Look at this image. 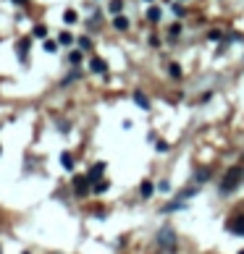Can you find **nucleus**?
Returning <instances> with one entry per match:
<instances>
[{"mask_svg": "<svg viewBox=\"0 0 244 254\" xmlns=\"http://www.w3.org/2000/svg\"><path fill=\"white\" fill-rule=\"evenodd\" d=\"M242 181H244V168H239V165L228 168V173L223 176V181H220V191H223V194H231L234 189H239Z\"/></svg>", "mask_w": 244, "mask_h": 254, "instance_id": "1", "label": "nucleus"}, {"mask_svg": "<svg viewBox=\"0 0 244 254\" xmlns=\"http://www.w3.org/2000/svg\"><path fill=\"white\" fill-rule=\"evenodd\" d=\"M155 241H158L160 249H165V252H176V246H179V241H176V230H173L171 226L160 228L158 236H155Z\"/></svg>", "mask_w": 244, "mask_h": 254, "instance_id": "2", "label": "nucleus"}, {"mask_svg": "<svg viewBox=\"0 0 244 254\" xmlns=\"http://www.w3.org/2000/svg\"><path fill=\"white\" fill-rule=\"evenodd\" d=\"M89 186H92V183H89L87 176H76V178H74V191L79 197H87L89 194Z\"/></svg>", "mask_w": 244, "mask_h": 254, "instance_id": "3", "label": "nucleus"}, {"mask_svg": "<svg viewBox=\"0 0 244 254\" xmlns=\"http://www.w3.org/2000/svg\"><path fill=\"white\" fill-rule=\"evenodd\" d=\"M228 230H231V233H236V236H244V215L228 220Z\"/></svg>", "mask_w": 244, "mask_h": 254, "instance_id": "4", "label": "nucleus"}, {"mask_svg": "<svg viewBox=\"0 0 244 254\" xmlns=\"http://www.w3.org/2000/svg\"><path fill=\"white\" fill-rule=\"evenodd\" d=\"M103 171H105V163H95L92 168H89V176H87V178H89V183H100V178H103Z\"/></svg>", "mask_w": 244, "mask_h": 254, "instance_id": "5", "label": "nucleus"}, {"mask_svg": "<svg viewBox=\"0 0 244 254\" xmlns=\"http://www.w3.org/2000/svg\"><path fill=\"white\" fill-rule=\"evenodd\" d=\"M89 71L95 74H108V63L103 58H89Z\"/></svg>", "mask_w": 244, "mask_h": 254, "instance_id": "6", "label": "nucleus"}, {"mask_svg": "<svg viewBox=\"0 0 244 254\" xmlns=\"http://www.w3.org/2000/svg\"><path fill=\"white\" fill-rule=\"evenodd\" d=\"M16 52H19V60L24 63V60H27V52H29V37H24V40L16 42Z\"/></svg>", "mask_w": 244, "mask_h": 254, "instance_id": "7", "label": "nucleus"}, {"mask_svg": "<svg viewBox=\"0 0 244 254\" xmlns=\"http://www.w3.org/2000/svg\"><path fill=\"white\" fill-rule=\"evenodd\" d=\"M134 102H136V107H142V110H150V100L144 97V92H134Z\"/></svg>", "mask_w": 244, "mask_h": 254, "instance_id": "8", "label": "nucleus"}, {"mask_svg": "<svg viewBox=\"0 0 244 254\" xmlns=\"http://www.w3.org/2000/svg\"><path fill=\"white\" fill-rule=\"evenodd\" d=\"M189 197H197V186H187V189H181L179 194H176V202H184V199Z\"/></svg>", "mask_w": 244, "mask_h": 254, "instance_id": "9", "label": "nucleus"}, {"mask_svg": "<svg viewBox=\"0 0 244 254\" xmlns=\"http://www.w3.org/2000/svg\"><path fill=\"white\" fill-rule=\"evenodd\" d=\"M60 165H63L66 171H74V157H71V152H60Z\"/></svg>", "mask_w": 244, "mask_h": 254, "instance_id": "10", "label": "nucleus"}, {"mask_svg": "<svg viewBox=\"0 0 244 254\" xmlns=\"http://www.w3.org/2000/svg\"><path fill=\"white\" fill-rule=\"evenodd\" d=\"M152 191H155V186H152V181H142V186H139V194L144 199H150L152 197Z\"/></svg>", "mask_w": 244, "mask_h": 254, "instance_id": "11", "label": "nucleus"}, {"mask_svg": "<svg viewBox=\"0 0 244 254\" xmlns=\"http://www.w3.org/2000/svg\"><path fill=\"white\" fill-rule=\"evenodd\" d=\"M160 16H163V11H160L158 5H150V8H147V19H150V21H155V24H158Z\"/></svg>", "mask_w": 244, "mask_h": 254, "instance_id": "12", "label": "nucleus"}, {"mask_svg": "<svg viewBox=\"0 0 244 254\" xmlns=\"http://www.w3.org/2000/svg\"><path fill=\"white\" fill-rule=\"evenodd\" d=\"M113 26H116L118 32H126V29H129V19L126 16H116V19H113Z\"/></svg>", "mask_w": 244, "mask_h": 254, "instance_id": "13", "label": "nucleus"}, {"mask_svg": "<svg viewBox=\"0 0 244 254\" xmlns=\"http://www.w3.org/2000/svg\"><path fill=\"white\" fill-rule=\"evenodd\" d=\"M32 34L40 37V40H48V26H45V24H37V26L32 29Z\"/></svg>", "mask_w": 244, "mask_h": 254, "instance_id": "14", "label": "nucleus"}, {"mask_svg": "<svg viewBox=\"0 0 244 254\" xmlns=\"http://www.w3.org/2000/svg\"><path fill=\"white\" fill-rule=\"evenodd\" d=\"M184 202H168V204H163V212H173V210H184Z\"/></svg>", "mask_w": 244, "mask_h": 254, "instance_id": "15", "label": "nucleus"}, {"mask_svg": "<svg viewBox=\"0 0 244 254\" xmlns=\"http://www.w3.org/2000/svg\"><path fill=\"white\" fill-rule=\"evenodd\" d=\"M63 21H66V24H76V21H79V13H76V11H66Z\"/></svg>", "mask_w": 244, "mask_h": 254, "instance_id": "16", "label": "nucleus"}, {"mask_svg": "<svg viewBox=\"0 0 244 254\" xmlns=\"http://www.w3.org/2000/svg\"><path fill=\"white\" fill-rule=\"evenodd\" d=\"M121 8H124V3H121V0H110V13H113V19L121 13Z\"/></svg>", "mask_w": 244, "mask_h": 254, "instance_id": "17", "label": "nucleus"}, {"mask_svg": "<svg viewBox=\"0 0 244 254\" xmlns=\"http://www.w3.org/2000/svg\"><path fill=\"white\" fill-rule=\"evenodd\" d=\"M168 74L173 76V79H181V76H184V74H181V66L179 63H171L168 66Z\"/></svg>", "mask_w": 244, "mask_h": 254, "instance_id": "18", "label": "nucleus"}, {"mask_svg": "<svg viewBox=\"0 0 244 254\" xmlns=\"http://www.w3.org/2000/svg\"><path fill=\"white\" fill-rule=\"evenodd\" d=\"M171 11H173V16H179V19H181V16H187V8H184L181 3H173V5H171Z\"/></svg>", "mask_w": 244, "mask_h": 254, "instance_id": "19", "label": "nucleus"}, {"mask_svg": "<svg viewBox=\"0 0 244 254\" xmlns=\"http://www.w3.org/2000/svg\"><path fill=\"white\" fill-rule=\"evenodd\" d=\"M42 48H45V52H50V55H53V52L58 50V42H55V40H45Z\"/></svg>", "mask_w": 244, "mask_h": 254, "instance_id": "20", "label": "nucleus"}, {"mask_svg": "<svg viewBox=\"0 0 244 254\" xmlns=\"http://www.w3.org/2000/svg\"><path fill=\"white\" fill-rule=\"evenodd\" d=\"M71 42H74V37L68 34V32H60L58 34V45H71Z\"/></svg>", "mask_w": 244, "mask_h": 254, "instance_id": "21", "label": "nucleus"}, {"mask_svg": "<svg viewBox=\"0 0 244 254\" xmlns=\"http://www.w3.org/2000/svg\"><path fill=\"white\" fill-rule=\"evenodd\" d=\"M208 176H210V171H194V181L205 183V181H208Z\"/></svg>", "mask_w": 244, "mask_h": 254, "instance_id": "22", "label": "nucleus"}, {"mask_svg": "<svg viewBox=\"0 0 244 254\" xmlns=\"http://www.w3.org/2000/svg\"><path fill=\"white\" fill-rule=\"evenodd\" d=\"M68 60H71V66H79V63H81V52H79V50L68 52Z\"/></svg>", "mask_w": 244, "mask_h": 254, "instance_id": "23", "label": "nucleus"}, {"mask_svg": "<svg viewBox=\"0 0 244 254\" xmlns=\"http://www.w3.org/2000/svg\"><path fill=\"white\" fill-rule=\"evenodd\" d=\"M220 37H223V32H218V29H210V32H208V40L210 42H218Z\"/></svg>", "mask_w": 244, "mask_h": 254, "instance_id": "24", "label": "nucleus"}, {"mask_svg": "<svg viewBox=\"0 0 244 254\" xmlns=\"http://www.w3.org/2000/svg\"><path fill=\"white\" fill-rule=\"evenodd\" d=\"M79 48L81 50H89V48H92V40H89V37H81V40H79Z\"/></svg>", "mask_w": 244, "mask_h": 254, "instance_id": "25", "label": "nucleus"}, {"mask_svg": "<svg viewBox=\"0 0 244 254\" xmlns=\"http://www.w3.org/2000/svg\"><path fill=\"white\" fill-rule=\"evenodd\" d=\"M108 186H110L108 181H100V183H95V191H97V194H103V191H108Z\"/></svg>", "mask_w": 244, "mask_h": 254, "instance_id": "26", "label": "nucleus"}, {"mask_svg": "<svg viewBox=\"0 0 244 254\" xmlns=\"http://www.w3.org/2000/svg\"><path fill=\"white\" fill-rule=\"evenodd\" d=\"M168 32H171V40H176V37L181 34V26H179V24H173V26L168 29Z\"/></svg>", "mask_w": 244, "mask_h": 254, "instance_id": "27", "label": "nucleus"}, {"mask_svg": "<svg viewBox=\"0 0 244 254\" xmlns=\"http://www.w3.org/2000/svg\"><path fill=\"white\" fill-rule=\"evenodd\" d=\"M76 79H79V71H71V76H66L63 84H71V81H76Z\"/></svg>", "mask_w": 244, "mask_h": 254, "instance_id": "28", "label": "nucleus"}, {"mask_svg": "<svg viewBox=\"0 0 244 254\" xmlns=\"http://www.w3.org/2000/svg\"><path fill=\"white\" fill-rule=\"evenodd\" d=\"M158 189H160V191H168V189H171V183H168V181H160V183H158Z\"/></svg>", "mask_w": 244, "mask_h": 254, "instance_id": "29", "label": "nucleus"}, {"mask_svg": "<svg viewBox=\"0 0 244 254\" xmlns=\"http://www.w3.org/2000/svg\"><path fill=\"white\" fill-rule=\"evenodd\" d=\"M155 147H158L160 152H165V150H168V144H165V142H155Z\"/></svg>", "mask_w": 244, "mask_h": 254, "instance_id": "30", "label": "nucleus"}, {"mask_svg": "<svg viewBox=\"0 0 244 254\" xmlns=\"http://www.w3.org/2000/svg\"><path fill=\"white\" fill-rule=\"evenodd\" d=\"M13 3H24V0H13Z\"/></svg>", "mask_w": 244, "mask_h": 254, "instance_id": "31", "label": "nucleus"}, {"mask_svg": "<svg viewBox=\"0 0 244 254\" xmlns=\"http://www.w3.org/2000/svg\"><path fill=\"white\" fill-rule=\"evenodd\" d=\"M147 3H152V0H147Z\"/></svg>", "mask_w": 244, "mask_h": 254, "instance_id": "32", "label": "nucleus"}, {"mask_svg": "<svg viewBox=\"0 0 244 254\" xmlns=\"http://www.w3.org/2000/svg\"><path fill=\"white\" fill-rule=\"evenodd\" d=\"M24 254H29V252H24Z\"/></svg>", "mask_w": 244, "mask_h": 254, "instance_id": "33", "label": "nucleus"}, {"mask_svg": "<svg viewBox=\"0 0 244 254\" xmlns=\"http://www.w3.org/2000/svg\"><path fill=\"white\" fill-rule=\"evenodd\" d=\"M239 254H244V252H239Z\"/></svg>", "mask_w": 244, "mask_h": 254, "instance_id": "34", "label": "nucleus"}, {"mask_svg": "<svg viewBox=\"0 0 244 254\" xmlns=\"http://www.w3.org/2000/svg\"><path fill=\"white\" fill-rule=\"evenodd\" d=\"M0 152H3V150H0Z\"/></svg>", "mask_w": 244, "mask_h": 254, "instance_id": "35", "label": "nucleus"}]
</instances>
